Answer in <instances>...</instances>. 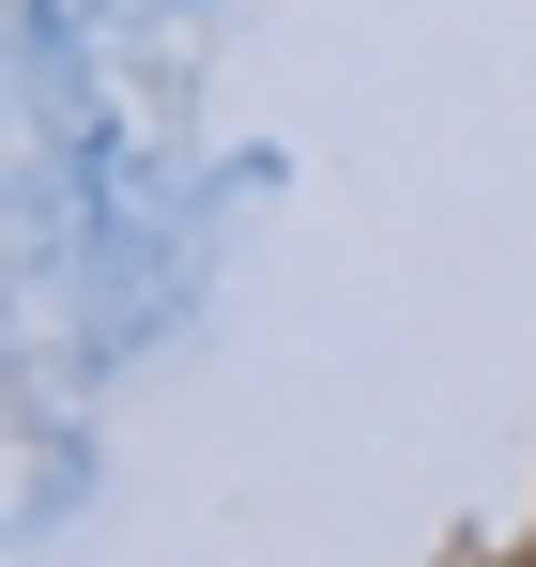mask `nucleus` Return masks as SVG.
Here are the masks:
<instances>
[]
</instances>
